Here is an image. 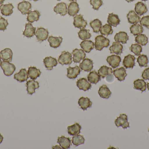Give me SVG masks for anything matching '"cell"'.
Returning a JSON list of instances; mask_svg holds the SVG:
<instances>
[{
    "instance_id": "6da1fadb",
    "label": "cell",
    "mask_w": 149,
    "mask_h": 149,
    "mask_svg": "<svg viewBox=\"0 0 149 149\" xmlns=\"http://www.w3.org/2000/svg\"><path fill=\"white\" fill-rule=\"evenodd\" d=\"M110 41L108 38L104 37L103 35H99L95 38V43L94 44L95 50L101 51L104 47L109 46Z\"/></svg>"
},
{
    "instance_id": "7a4b0ae2",
    "label": "cell",
    "mask_w": 149,
    "mask_h": 149,
    "mask_svg": "<svg viewBox=\"0 0 149 149\" xmlns=\"http://www.w3.org/2000/svg\"><path fill=\"white\" fill-rule=\"evenodd\" d=\"M1 66L3 70V73L7 76H11L15 71V65L7 61H3Z\"/></svg>"
},
{
    "instance_id": "3957f363",
    "label": "cell",
    "mask_w": 149,
    "mask_h": 149,
    "mask_svg": "<svg viewBox=\"0 0 149 149\" xmlns=\"http://www.w3.org/2000/svg\"><path fill=\"white\" fill-rule=\"evenodd\" d=\"M115 123L117 127H121L123 129H126L130 127L129 122L128 121L127 116L125 114H122L120 115L119 117H117L115 120Z\"/></svg>"
},
{
    "instance_id": "277c9868",
    "label": "cell",
    "mask_w": 149,
    "mask_h": 149,
    "mask_svg": "<svg viewBox=\"0 0 149 149\" xmlns=\"http://www.w3.org/2000/svg\"><path fill=\"white\" fill-rule=\"evenodd\" d=\"M58 62L62 65L71 64L72 63V55L69 52H62L58 57Z\"/></svg>"
},
{
    "instance_id": "5b68a950",
    "label": "cell",
    "mask_w": 149,
    "mask_h": 149,
    "mask_svg": "<svg viewBox=\"0 0 149 149\" xmlns=\"http://www.w3.org/2000/svg\"><path fill=\"white\" fill-rule=\"evenodd\" d=\"M35 35L38 41L39 42H42L48 38L49 31L47 29H45L42 27H39L38 28L36 31Z\"/></svg>"
},
{
    "instance_id": "8992f818",
    "label": "cell",
    "mask_w": 149,
    "mask_h": 149,
    "mask_svg": "<svg viewBox=\"0 0 149 149\" xmlns=\"http://www.w3.org/2000/svg\"><path fill=\"white\" fill-rule=\"evenodd\" d=\"M76 86L79 90L87 91L91 89L92 87L91 84L88 81L86 78H81L77 80Z\"/></svg>"
},
{
    "instance_id": "52a82bcc",
    "label": "cell",
    "mask_w": 149,
    "mask_h": 149,
    "mask_svg": "<svg viewBox=\"0 0 149 149\" xmlns=\"http://www.w3.org/2000/svg\"><path fill=\"white\" fill-rule=\"evenodd\" d=\"M107 61L109 64L114 69L119 66L121 61V58L120 56L113 55L108 56L107 58Z\"/></svg>"
},
{
    "instance_id": "ba28073f",
    "label": "cell",
    "mask_w": 149,
    "mask_h": 149,
    "mask_svg": "<svg viewBox=\"0 0 149 149\" xmlns=\"http://www.w3.org/2000/svg\"><path fill=\"white\" fill-rule=\"evenodd\" d=\"M87 24V21L84 20L83 15H76L74 17V22L73 24L75 28L81 29L85 28Z\"/></svg>"
},
{
    "instance_id": "9c48e42d",
    "label": "cell",
    "mask_w": 149,
    "mask_h": 149,
    "mask_svg": "<svg viewBox=\"0 0 149 149\" xmlns=\"http://www.w3.org/2000/svg\"><path fill=\"white\" fill-rule=\"evenodd\" d=\"M135 57L131 54H129L125 56L123 61V66L127 68H133L135 65Z\"/></svg>"
},
{
    "instance_id": "30bf717a",
    "label": "cell",
    "mask_w": 149,
    "mask_h": 149,
    "mask_svg": "<svg viewBox=\"0 0 149 149\" xmlns=\"http://www.w3.org/2000/svg\"><path fill=\"white\" fill-rule=\"evenodd\" d=\"M27 87V91L28 94L32 95L36 92L35 90L38 89L39 87V83L38 81H35L34 80H29L27 81L26 84Z\"/></svg>"
},
{
    "instance_id": "8fae6325",
    "label": "cell",
    "mask_w": 149,
    "mask_h": 149,
    "mask_svg": "<svg viewBox=\"0 0 149 149\" xmlns=\"http://www.w3.org/2000/svg\"><path fill=\"white\" fill-rule=\"evenodd\" d=\"M93 60L90 59L85 58L79 64V67L82 71L90 72L93 69Z\"/></svg>"
},
{
    "instance_id": "7c38bea8",
    "label": "cell",
    "mask_w": 149,
    "mask_h": 149,
    "mask_svg": "<svg viewBox=\"0 0 149 149\" xmlns=\"http://www.w3.org/2000/svg\"><path fill=\"white\" fill-rule=\"evenodd\" d=\"M72 53L73 55V60L75 63H80L81 60L85 59L86 56V53L81 49H74Z\"/></svg>"
},
{
    "instance_id": "4fadbf2b",
    "label": "cell",
    "mask_w": 149,
    "mask_h": 149,
    "mask_svg": "<svg viewBox=\"0 0 149 149\" xmlns=\"http://www.w3.org/2000/svg\"><path fill=\"white\" fill-rule=\"evenodd\" d=\"M45 68L48 70H52L53 67L56 66L58 64V61L56 59L52 57H46L43 59Z\"/></svg>"
},
{
    "instance_id": "5bb4252c",
    "label": "cell",
    "mask_w": 149,
    "mask_h": 149,
    "mask_svg": "<svg viewBox=\"0 0 149 149\" xmlns=\"http://www.w3.org/2000/svg\"><path fill=\"white\" fill-rule=\"evenodd\" d=\"M54 11L56 14H60L61 15H65L68 13L67 4L64 2H61L57 3L54 7Z\"/></svg>"
},
{
    "instance_id": "9a60e30c",
    "label": "cell",
    "mask_w": 149,
    "mask_h": 149,
    "mask_svg": "<svg viewBox=\"0 0 149 149\" xmlns=\"http://www.w3.org/2000/svg\"><path fill=\"white\" fill-rule=\"evenodd\" d=\"M31 4L29 2L23 1L19 3L17 5V9L23 15L28 14L30 10L31 9Z\"/></svg>"
},
{
    "instance_id": "2e32d148",
    "label": "cell",
    "mask_w": 149,
    "mask_h": 149,
    "mask_svg": "<svg viewBox=\"0 0 149 149\" xmlns=\"http://www.w3.org/2000/svg\"><path fill=\"white\" fill-rule=\"evenodd\" d=\"M12 56L13 52L10 48H5L0 52V57L3 61L11 62Z\"/></svg>"
},
{
    "instance_id": "e0dca14e",
    "label": "cell",
    "mask_w": 149,
    "mask_h": 149,
    "mask_svg": "<svg viewBox=\"0 0 149 149\" xmlns=\"http://www.w3.org/2000/svg\"><path fill=\"white\" fill-rule=\"evenodd\" d=\"M14 79L20 82L26 81L29 78L28 72L25 68H22L20 71L14 75Z\"/></svg>"
},
{
    "instance_id": "ac0fdd59",
    "label": "cell",
    "mask_w": 149,
    "mask_h": 149,
    "mask_svg": "<svg viewBox=\"0 0 149 149\" xmlns=\"http://www.w3.org/2000/svg\"><path fill=\"white\" fill-rule=\"evenodd\" d=\"M57 143H59L62 149H70L72 145L71 141L69 137H66L64 136L58 137Z\"/></svg>"
},
{
    "instance_id": "d6986e66",
    "label": "cell",
    "mask_w": 149,
    "mask_h": 149,
    "mask_svg": "<svg viewBox=\"0 0 149 149\" xmlns=\"http://www.w3.org/2000/svg\"><path fill=\"white\" fill-rule=\"evenodd\" d=\"M113 73L115 77L120 81H123L127 76L126 69L123 67H121L114 70Z\"/></svg>"
},
{
    "instance_id": "ffe728a7",
    "label": "cell",
    "mask_w": 149,
    "mask_h": 149,
    "mask_svg": "<svg viewBox=\"0 0 149 149\" xmlns=\"http://www.w3.org/2000/svg\"><path fill=\"white\" fill-rule=\"evenodd\" d=\"M67 77L70 79L76 78L77 76L80 74L81 70L78 66H75L74 67L69 66L67 69Z\"/></svg>"
},
{
    "instance_id": "44dd1931",
    "label": "cell",
    "mask_w": 149,
    "mask_h": 149,
    "mask_svg": "<svg viewBox=\"0 0 149 149\" xmlns=\"http://www.w3.org/2000/svg\"><path fill=\"white\" fill-rule=\"evenodd\" d=\"M78 102L80 107L84 111L92 107V102L88 97H81L78 100Z\"/></svg>"
},
{
    "instance_id": "7402d4cb",
    "label": "cell",
    "mask_w": 149,
    "mask_h": 149,
    "mask_svg": "<svg viewBox=\"0 0 149 149\" xmlns=\"http://www.w3.org/2000/svg\"><path fill=\"white\" fill-rule=\"evenodd\" d=\"M36 28L34 27L30 23L25 24V29L23 31V35L26 37L29 38L33 36L36 33Z\"/></svg>"
},
{
    "instance_id": "603a6c76",
    "label": "cell",
    "mask_w": 149,
    "mask_h": 149,
    "mask_svg": "<svg viewBox=\"0 0 149 149\" xmlns=\"http://www.w3.org/2000/svg\"><path fill=\"white\" fill-rule=\"evenodd\" d=\"M98 94L101 98L108 99L111 96L112 92L106 85H103L99 88Z\"/></svg>"
},
{
    "instance_id": "cb8c5ba5",
    "label": "cell",
    "mask_w": 149,
    "mask_h": 149,
    "mask_svg": "<svg viewBox=\"0 0 149 149\" xmlns=\"http://www.w3.org/2000/svg\"><path fill=\"white\" fill-rule=\"evenodd\" d=\"M14 6L11 3H9L8 4H1L0 6V10L1 13L3 15L10 16L13 13V9Z\"/></svg>"
},
{
    "instance_id": "d4e9b609",
    "label": "cell",
    "mask_w": 149,
    "mask_h": 149,
    "mask_svg": "<svg viewBox=\"0 0 149 149\" xmlns=\"http://www.w3.org/2000/svg\"><path fill=\"white\" fill-rule=\"evenodd\" d=\"M135 10L138 15L141 16L145 14L148 11V10L147 5L145 3L139 1L135 4Z\"/></svg>"
},
{
    "instance_id": "484cf974",
    "label": "cell",
    "mask_w": 149,
    "mask_h": 149,
    "mask_svg": "<svg viewBox=\"0 0 149 149\" xmlns=\"http://www.w3.org/2000/svg\"><path fill=\"white\" fill-rule=\"evenodd\" d=\"M81 47L84 52L89 53L94 48V43L91 40H85L81 43Z\"/></svg>"
},
{
    "instance_id": "4316f807",
    "label": "cell",
    "mask_w": 149,
    "mask_h": 149,
    "mask_svg": "<svg viewBox=\"0 0 149 149\" xmlns=\"http://www.w3.org/2000/svg\"><path fill=\"white\" fill-rule=\"evenodd\" d=\"M128 21L131 24H135L140 22L141 17L139 16L134 10H131L127 15Z\"/></svg>"
},
{
    "instance_id": "83f0119b",
    "label": "cell",
    "mask_w": 149,
    "mask_h": 149,
    "mask_svg": "<svg viewBox=\"0 0 149 149\" xmlns=\"http://www.w3.org/2000/svg\"><path fill=\"white\" fill-rule=\"evenodd\" d=\"M111 53H115L116 55H121L123 52V46L119 42H113L112 45L109 47Z\"/></svg>"
},
{
    "instance_id": "f1b7e54d",
    "label": "cell",
    "mask_w": 149,
    "mask_h": 149,
    "mask_svg": "<svg viewBox=\"0 0 149 149\" xmlns=\"http://www.w3.org/2000/svg\"><path fill=\"white\" fill-rule=\"evenodd\" d=\"M62 37H54L50 36L48 38V41L51 47L54 48H57L59 47L63 41Z\"/></svg>"
},
{
    "instance_id": "f546056e",
    "label": "cell",
    "mask_w": 149,
    "mask_h": 149,
    "mask_svg": "<svg viewBox=\"0 0 149 149\" xmlns=\"http://www.w3.org/2000/svg\"><path fill=\"white\" fill-rule=\"evenodd\" d=\"M120 20L118 15L113 13L109 14L107 18V23L109 24L113 27H116L120 24Z\"/></svg>"
},
{
    "instance_id": "4dcf8cb0",
    "label": "cell",
    "mask_w": 149,
    "mask_h": 149,
    "mask_svg": "<svg viewBox=\"0 0 149 149\" xmlns=\"http://www.w3.org/2000/svg\"><path fill=\"white\" fill-rule=\"evenodd\" d=\"M79 10V4L76 1H72L68 5V13L71 16H74Z\"/></svg>"
},
{
    "instance_id": "1f68e13d",
    "label": "cell",
    "mask_w": 149,
    "mask_h": 149,
    "mask_svg": "<svg viewBox=\"0 0 149 149\" xmlns=\"http://www.w3.org/2000/svg\"><path fill=\"white\" fill-rule=\"evenodd\" d=\"M81 127L78 123H74L72 126H68L67 131L68 134L71 136H75L80 133Z\"/></svg>"
},
{
    "instance_id": "d6a6232c",
    "label": "cell",
    "mask_w": 149,
    "mask_h": 149,
    "mask_svg": "<svg viewBox=\"0 0 149 149\" xmlns=\"http://www.w3.org/2000/svg\"><path fill=\"white\" fill-rule=\"evenodd\" d=\"M41 14L38 10H35L34 11L29 10L27 16V21L30 23H33L34 22L38 21L39 19Z\"/></svg>"
},
{
    "instance_id": "836d02e7",
    "label": "cell",
    "mask_w": 149,
    "mask_h": 149,
    "mask_svg": "<svg viewBox=\"0 0 149 149\" xmlns=\"http://www.w3.org/2000/svg\"><path fill=\"white\" fill-rule=\"evenodd\" d=\"M114 39L116 42L126 44L127 43V41L129 40V36L126 32L120 31L116 34Z\"/></svg>"
},
{
    "instance_id": "e575fe53",
    "label": "cell",
    "mask_w": 149,
    "mask_h": 149,
    "mask_svg": "<svg viewBox=\"0 0 149 149\" xmlns=\"http://www.w3.org/2000/svg\"><path fill=\"white\" fill-rule=\"evenodd\" d=\"M28 74L29 77L32 80H36L40 77L41 72L39 69L35 66H30L28 69Z\"/></svg>"
},
{
    "instance_id": "d590c367",
    "label": "cell",
    "mask_w": 149,
    "mask_h": 149,
    "mask_svg": "<svg viewBox=\"0 0 149 149\" xmlns=\"http://www.w3.org/2000/svg\"><path fill=\"white\" fill-rule=\"evenodd\" d=\"M87 78L88 82L93 84H96L101 80L100 76L95 71L90 72Z\"/></svg>"
},
{
    "instance_id": "8d00e7d4",
    "label": "cell",
    "mask_w": 149,
    "mask_h": 149,
    "mask_svg": "<svg viewBox=\"0 0 149 149\" xmlns=\"http://www.w3.org/2000/svg\"><path fill=\"white\" fill-rule=\"evenodd\" d=\"M113 73V70L111 67H108L105 65L102 66L98 70V73L102 78H104L106 76L111 75Z\"/></svg>"
},
{
    "instance_id": "74e56055",
    "label": "cell",
    "mask_w": 149,
    "mask_h": 149,
    "mask_svg": "<svg viewBox=\"0 0 149 149\" xmlns=\"http://www.w3.org/2000/svg\"><path fill=\"white\" fill-rule=\"evenodd\" d=\"M134 89L140 90L142 92L146 91L147 84L143 80H136L134 81Z\"/></svg>"
},
{
    "instance_id": "f35d334b",
    "label": "cell",
    "mask_w": 149,
    "mask_h": 149,
    "mask_svg": "<svg viewBox=\"0 0 149 149\" xmlns=\"http://www.w3.org/2000/svg\"><path fill=\"white\" fill-rule=\"evenodd\" d=\"M130 32L134 36H137L141 34L143 31V28L142 25L138 24H133L130 27Z\"/></svg>"
},
{
    "instance_id": "ab89813d",
    "label": "cell",
    "mask_w": 149,
    "mask_h": 149,
    "mask_svg": "<svg viewBox=\"0 0 149 149\" xmlns=\"http://www.w3.org/2000/svg\"><path fill=\"white\" fill-rule=\"evenodd\" d=\"M89 24L91 28L93 29V32L98 33L100 31L102 25V23L99 19H95L91 21Z\"/></svg>"
},
{
    "instance_id": "60d3db41",
    "label": "cell",
    "mask_w": 149,
    "mask_h": 149,
    "mask_svg": "<svg viewBox=\"0 0 149 149\" xmlns=\"http://www.w3.org/2000/svg\"><path fill=\"white\" fill-rule=\"evenodd\" d=\"M135 41L140 45L144 46L148 43V38L145 34H140L136 36Z\"/></svg>"
},
{
    "instance_id": "b9f144b4",
    "label": "cell",
    "mask_w": 149,
    "mask_h": 149,
    "mask_svg": "<svg viewBox=\"0 0 149 149\" xmlns=\"http://www.w3.org/2000/svg\"><path fill=\"white\" fill-rule=\"evenodd\" d=\"M89 31L90 30L89 29H86L84 28L81 29L78 33L79 38L82 40L89 39L92 36L89 33Z\"/></svg>"
},
{
    "instance_id": "7bdbcfd3",
    "label": "cell",
    "mask_w": 149,
    "mask_h": 149,
    "mask_svg": "<svg viewBox=\"0 0 149 149\" xmlns=\"http://www.w3.org/2000/svg\"><path fill=\"white\" fill-rule=\"evenodd\" d=\"M100 32L102 35L107 36L109 35L113 34V30L111 25L106 24L102 26L100 30Z\"/></svg>"
},
{
    "instance_id": "ee69618b",
    "label": "cell",
    "mask_w": 149,
    "mask_h": 149,
    "mask_svg": "<svg viewBox=\"0 0 149 149\" xmlns=\"http://www.w3.org/2000/svg\"><path fill=\"white\" fill-rule=\"evenodd\" d=\"M137 62L140 67H146L148 64V59L147 55L144 54L140 55L137 58Z\"/></svg>"
},
{
    "instance_id": "f6af8a7d",
    "label": "cell",
    "mask_w": 149,
    "mask_h": 149,
    "mask_svg": "<svg viewBox=\"0 0 149 149\" xmlns=\"http://www.w3.org/2000/svg\"><path fill=\"white\" fill-rule=\"evenodd\" d=\"M72 141L73 145L75 147H77L80 144H84L85 139L83 136L78 134L72 137Z\"/></svg>"
},
{
    "instance_id": "bcb514c9",
    "label": "cell",
    "mask_w": 149,
    "mask_h": 149,
    "mask_svg": "<svg viewBox=\"0 0 149 149\" xmlns=\"http://www.w3.org/2000/svg\"><path fill=\"white\" fill-rule=\"evenodd\" d=\"M130 50L134 53L136 56H139L142 52V47L138 43L133 44L130 46Z\"/></svg>"
},
{
    "instance_id": "7dc6e473",
    "label": "cell",
    "mask_w": 149,
    "mask_h": 149,
    "mask_svg": "<svg viewBox=\"0 0 149 149\" xmlns=\"http://www.w3.org/2000/svg\"><path fill=\"white\" fill-rule=\"evenodd\" d=\"M90 3L93 6V8L95 10H98L99 8L103 4L102 0H90Z\"/></svg>"
},
{
    "instance_id": "c3c4849f",
    "label": "cell",
    "mask_w": 149,
    "mask_h": 149,
    "mask_svg": "<svg viewBox=\"0 0 149 149\" xmlns=\"http://www.w3.org/2000/svg\"><path fill=\"white\" fill-rule=\"evenodd\" d=\"M8 25V20L4 19L2 16H0V30L4 31L7 29V27Z\"/></svg>"
},
{
    "instance_id": "681fc988",
    "label": "cell",
    "mask_w": 149,
    "mask_h": 149,
    "mask_svg": "<svg viewBox=\"0 0 149 149\" xmlns=\"http://www.w3.org/2000/svg\"><path fill=\"white\" fill-rule=\"evenodd\" d=\"M140 22L141 25L145 26L149 29V15L143 17L140 20Z\"/></svg>"
},
{
    "instance_id": "f907efd6",
    "label": "cell",
    "mask_w": 149,
    "mask_h": 149,
    "mask_svg": "<svg viewBox=\"0 0 149 149\" xmlns=\"http://www.w3.org/2000/svg\"><path fill=\"white\" fill-rule=\"evenodd\" d=\"M142 77L145 80H149V67L146 68L143 71L142 74Z\"/></svg>"
},
{
    "instance_id": "816d5d0a",
    "label": "cell",
    "mask_w": 149,
    "mask_h": 149,
    "mask_svg": "<svg viewBox=\"0 0 149 149\" xmlns=\"http://www.w3.org/2000/svg\"><path fill=\"white\" fill-rule=\"evenodd\" d=\"M3 136L0 134V144L3 141Z\"/></svg>"
},
{
    "instance_id": "f5cc1de1",
    "label": "cell",
    "mask_w": 149,
    "mask_h": 149,
    "mask_svg": "<svg viewBox=\"0 0 149 149\" xmlns=\"http://www.w3.org/2000/svg\"><path fill=\"white\" fill-rule=\"evenodd\" d=\"M127 2L130 3L131 2L133 1H135V0H126Z\"/></svg>"
},
{
    "instance_id": "db71d44e",
    "label": "cell",
    "mask_w": 149,
    "mask_h": 149,
    "mask_svg": "<svg viewBox=\"0 0 149 149\" xmlns=\"http://www.w3.org/2000/svg\"><path fill=\"white\" fill-rule=\"evenodd\" d=\"M4 0H0V4H2L4 2Z\"/></svg>"
},
{
    "instance_id": "11a10c76",
    "label": "cell",
    "mask_w": 149,
    "mask_h": 149,
    "mask_svg": "<svg viewBox=\"0 0 149 149\" xmlns=\"http://www.w3.org/2000/svg\"><path fill=\"white\" fill-rule=\"evenodd\" d=\"M147 88H148V90L149 91V83H148V84H147Z\"/></svg>"
},
{
    "instance_id": "9f6ffc18",
    "label": "cell",
    "mask_w": 149,
    "mask_h": 149,
    "mask_svg": "<svg viewBox=\"0 0 149 149\" xmlns=\"http://www.w3.org/2000/svg\"><path fill=\"white\" fill-rule=\"evenodd\" d=\"M1 57H0V66H1Z\"/></svg>"
},
{
    "instance_id": "6f0895ef",
    "label": "cell",
    "mask_w": 149,
    "mask_h": 149,
    "mask_svg": "<svg viewBox=\"0 0 149 149\" xmlns=\"http://www.w3.org/2000/svg\"><path fill=\"white\" fill-rule=\"evenodd\" d=\"M69 1H76L77 0H69Z\"/></svg>"
},
{
    "instance_id": "680465c9",
    "label": "cell",
    "mask_w": 149,
    "mask_h": 149,
    "mask_svg": "<svg viewBox=\"0 0 149 149\" xmlns=\"http://www.w3.org/2000/svg\"><path fill=\"white\" fill-rule=\"evenodd\" d=\"M30 1H32V0H30ZM32 1H38V0H32Z\"/></svg>"
},
{
    "instance_id": "91938a15",
    "label": "cell",
    "mask_w": 149,
    "mask_h": 149,
    "mask_svg": "<svg viewBox=\"0 0 149 149\" xmlns=\"http://www.w3.org/2000/svg\"><path fill=\"white\" fill-rule=\"evenodd\" d=\"M141 1H148V0H141Z\"/></svg>"
},
{
    "instance_id": "94428289",
    "label": "cell",
    "mask_w": 149,
    "mask_h": 149,
    "mask_svg": "<svg viewBox=\"0 0 149 149\" xmlns=\"http://www.w3.org/2000/svg\"><path fill=\"white\" fill-rule=\"evenodd\" d=\"M57 1H61V0H57Z\"/></svg>"
},
{
    "instance_id": "6125c7cd",
    "label": "cell",
    "mask_w": 149,
    "mask_h": 149,
    "mask_svg": "<svg viewBox=\"0 0 149 149\" xmlns=\"http://www.w3.org/2000/svg\"><path fill=\"white\" fill-rule=\"evenodd\" d=\"M148 131H149V130H148Z\"/></svg>"
}]
</instances>
